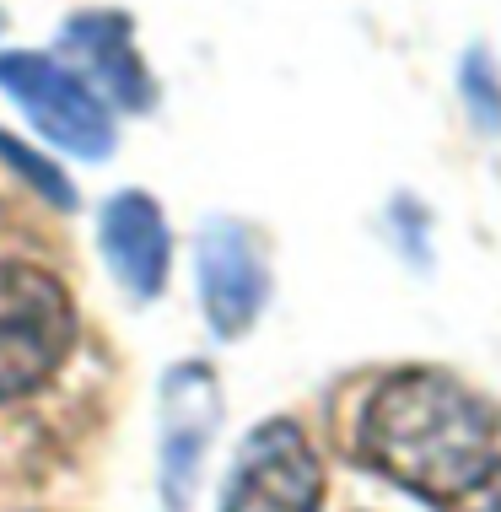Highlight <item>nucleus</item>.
I'll list each match as a JSON object with an SVG mask.
<instances>
[{
    "mask_svg": "<svg viewBox=\"0 0 501 512\" xmlns=\"http://www.w3.org/2000/svg\"><path fill=\"white\" fill-rule=\"evenodd\" d=\"M356 459L431 507H458L501 469V421L469 383L405 367L361 405Z\"/></svg>",
    "mask_w": 501,
    "mask_h": 512,
    "instance_id": "obj_1",
    "label": "nucleus"
},
{
    "mask_svg": "<svg viewBox=\"0 0 501 512\" xmlns=\"http://www.w3.org/2000/svg\"><path fill=\"white\" fill-rule=\"evenodd\" d=\"M76 345V302L60 275L0 259V405L38 394Z\"/></svg>",
    "mask_w": 501,
    "mask_h": 512,
    "instance_id": "obj_2",
    "label": "nucleus"
},
{
    "mask_svg": "<svg viewBox=\"0 0 501 512\" xmlns=\"http://www.w3.org/2000/svg\"><path fill=\"white\" fill-rule=\"evenodd\" d=\"M0 92H11L54 146L76 151V157L114 151V119H108L103 92L71 65L49 60L38 49H11L0 54Z\"/></svg>",
    "mask_w": 501,
    "mask_h": 512,
    "instance_id": "obj_3",
    "label": "nucleus"
},
{
    "mask_svg": "<svg viewBox=\"0 0 501 512\" xmlns=\"http://www.w3.org/2000/svg\"><path fill=\"white\" fill-rule=\"evenodd\" d=\"M324 507V464L308 432L286 415L259 421L243 437L232 475L221 486V512H318Z\"/></svg>",
    "mask_w": 501,
    "mask_h": 512,
    "instance_id": "obj_4",
    "label": "nucleus"
},
{
    "mask_svg": "<svg viewBox=\"0 0 501 512\" xmlns=\"http://www.w3.org/2000/svg\"><path fill=\"white\" fill-rule=\"evenodd\" d=\"M194 275H200L205 324L221 340H243L270 297V265L259 254V238L243 221H205L200 243H194Z\"/></svg>",
    "mask_w": 501,
    "mask_h": 512,
    "instance_id": "obj_5",
    "label": "nucleus"
},
{
    "mask_svg": "<svg viewBox=\"0 0 501 512\" xmlns=\"http://www.w3.org/2000/svg\"><path fill=\"white\" fill-rule=\"evenodd\" d=\"M221 394L205 362H184L162 383V502L167 512H189L200 459L216 437Z\"/></svg>",
    "mask_w": 501,
    "mask_h": 512,
    "instance_id": "obj_6",
    "label": "nucleus"
},
{
    "mask_svg": "<svg viewBox=\"0 0 501 512\" xmlns=\"http://www.w3.org/2000/svg\"><path fill=\"white\" fill-rule=\"evenodd\" d=\"M97 243H103L108 270L119 275V286L135 302H151L167 286V265H173V238L157 211V200L141 189H124L103 205L97 216Z\"/></svg>",
    "mask_w": 501,
    "mask_h": 512,
    "instance_id": "obj_7",
    "label": "nucleus"
},
{
    "mask_svg": "<svg viewBox=\"0 0 501 512\" xmlns=\"http://www.w3.org/2000/svg\"><path fill=\"white\" fill-rule=\"evenodd\" d=\"M60 49L81 60V71L97 76V87L108 92L124 108H151L157 103V87L146 76V60L135 54V33L124 11H81V17L65 22Z\"/></svg>",
    "mask_w": 501,
    "mask_h": 512,
    "instance_id": "obj_8",
    "label": "nucleus"
},
{
    "mask_svg": "<svg viewBox=\"0 0 501 512\" xmlns=\"http://www.w3.org/2000/svg\"><path fill=\"white\" fill-rule=\"evenodd\" d=\"M458 98H464L469 119H475L485 135L501 130V76L491 71V54L485 49H469L464 60H458Z\"/></svg>",
    "mask_w": 501,
    "mask_h": 512,
    "instance_id": "obj_9",
    "label": "nucleus"
},
{
    "mask_svg": "<svg viewBox=\"0 0 501 512\" xmlns=\"http://www.w3.org/2000/svg\"><path fill=\"white\" fill-rule=\"evenodd\" d=\"M0 157H11V168L33 178V189H44V195H49L54 205H65V211H71V205H76V189L65 184V173H60V168H49L44 157H33V151H27V146H17V141H11V135H0Z\"/></svg>",
    "mask_w": 501,
    "mask_h": 512,
    "instance_id": "obj_10",
    "label": "nucleus"
},
{
    "mask_svg": "<svg viewBox=\"0 0 501 512\" xmlns=\"http://www.w3.org/2000/svg\"><path fill=\"white\" fill-rule=\"evenodd\" d=\"M458 512H501V469L485 480L475 496H464V502H458Z\"/></svg>",
    "mask_w": 501,
    "mask_h": 512,
    "instance_id": "obj_11",
    "label": "nucleus"
}]
</instances>
